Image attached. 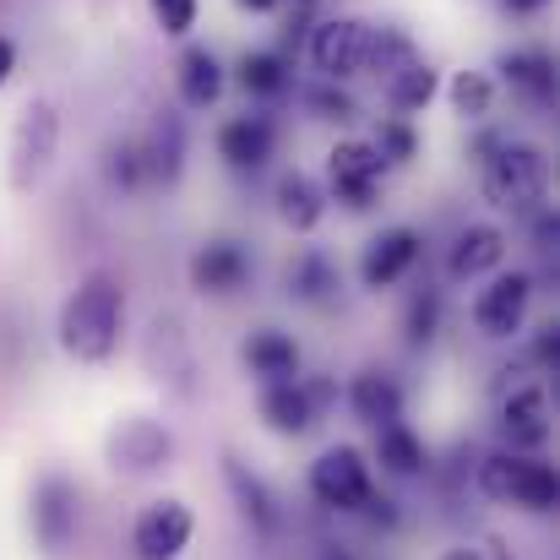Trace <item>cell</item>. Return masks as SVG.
Here are the masks:
<instances>
[{"instance_id": "cell-1", "label": "cell", "mask_w": 560, "mask_h": 560, "mask_svg": "<svg viewBox=\"0 0 560 560\" xmlns=\"http://www.w3.org/2000/svg\"><path fill=\"white\" fill-rule=\"evenodd\" d=\"M120 322H126L120 283L115 278H88L60 311V349L82 365H104L120 343Z\"/></svg>"}, {"instance_id": "cell-2", "label": "cell", "mask_w": 560, "mask_h": 560, "mask_svg": "<svg viewBox=\"0 0 560 560\" xmlns=\"http://www.w3.org/2000/svg\"><path fill=\"white\" fill-rule=\"evenodd\" d=\"M479 490L501 506H523V512H556L560 479L550 463L528 457V452H495L479 463Z\"/></svg>"}, {"instance_id": "cell-3", "label": "cell", "mask_w": 560, "mask_h": 560, "mask_svg": "<svg viewBox=\"0 0 560 560\" xmlns=\"http://www.w3.org/2000/svg\"><path fill=\"white\" fill-rule=\"evenodd\" d=\"M550 186V170H545V153L539 148H523V142H501L490 148L485 159V196L495 207H512V212H528Z\"/></svg>"}, {"instance_id": "cell-4", "label": "cell", "mask_w": 560, "mask_h": 560, "mask_svg": "<svg viewBox=\"0 0 560 560\" xmlns=\"http://www.w3.org/2000/svg\"><path fill=\"white\" fill-rule=\"evenodd\" d=\"M311 495L327 512H360L371 495V463L354 446H327L311 463Z\"/></svg>"}, {"instance_id": "cell-5", "label": "cell", "mask_w": 560, "mask_h": 560, "mask_svg": "<svg viewBox=\"0 0 560 560\" xmlns=\"http://www.w3.org/2000/svg\"><path fill=\"white\" fill-rule=\"evenodd\" d=\"M190 534H196L190 506L186 501H175V495H164V501H153V506L137 512L131 550H137V560H180L186 556V545H190Z\"/></svg>"}, {"instance_id": "cell-6", "label": "cell", "mask_w": 560, "mask_h": 560, "mask_svg": "<svg viewBox=\"0 0 560 560\" xmlns=\"http://www.w3.org/2000/svg\"><path fill=\"white\" fill-rule=\"evenodd\" d=\"M371 22H360V16H332V22H322L316 27V38H311V60H316V71L327 77V82H343V77H360L365 71V60H371Z\"/></svg>"}, {"instance_id": "cell-7", "label": "cell", "mask_w": 560, "mask_h": 560, "mask_svg": "<svg viewBox=\"0 0 560 560\" xmlns=\"http://www.w3.org/2000/svg\"><path fill=\"white\" fill-rule=\"evenodd\" d=\"M381 175H386V159L375 153L371 142H338L332 159H327V180H332V196L349 207V212H365L381 190Z\"/></svg>"}, {"instance_id": "cell-8", "label": "cell", "mask_w": 560, "mask_h": 560, "mask_svg": "<svg viewBox=\"0 0 560 560\" xmlns=\"http://www.w3.org/2000/svg\"><path fill=\"white\" fill-rule=\"evenodd\" d=\"M77 517H82L77 485L66 474H44L38 490H33V534L49 556H66V545L77 539Z\"/></svg>"}, {"instance_id": "cell-9", "label": "cell", "mask_w": 560, "mask_h": 560, "mask_svg": "<svg viewBox=\"0 0 560 560\" xmlns=\"http://www.w3.org/2000/svg\"><path fill=\"white\" fill-rule=\"evenodd\" d=\"M175 457V435L159 419H120L109 435V463L120 474H153Z\"/></svg>"}, {"instance_id": "cell-10", "label": "cell", "mask_w": 560, "mask_h": 560, "mask_svg": "<svg viewBox=\"0 0 560 560\" xmlns=\"http://www.w3.org/2000/svg\"><path fill=\"white\" fill-rule=\"evenodd\" d=\"M528 300H534V278L528 272H506L474 300V327L485 338H512L523 327V316H528Z\"/></svg>"}, {"instance_id": "cell-11", "label": "cell", "mask_w": 560, "mask_h": 560, "mask_svg": "<svg viewBox=\"0 0 560 560\" xmlns=\"http://www.w3.org/2000/svg\"><path fill=\"white\" fill-rule=\"evenodd\" d=\"M55 137H60L55 109H49V104H33V109L22 115L16 137H11V180H16V186H33V180L44 175V164H49V153H55Z\"/></svg>"}, {"instance_id": "cell-12", "label": "cell", "mask_w": 560, "mask_h": 560, "mask_svg": "<svg viewBox=\"0 0 560 560\" xmlns=\"http://www.w3.org/2000/svg\"><path fill=\"white\" fill-rule=\"evenodd\" d=\"M223 479H229V490H234V506H240V517L261 534V539H272V534H283V506H278V495L267 490V479H256L240 457H223Z\"/></svg>"}, {"instance_id": "cell-13", "label": "cell", "mask_w": 560, "mask_h": 560, "mask_svg": "<svg viewBox=\"0 0 560 560\" xmlns=\"http://www.w3.org/2000/svg\"><path fill=\"white\" fill-rule=\"evenodd\" d=\"M413 261H419V234L413 229H386V234H375L365 245V256H360V283L365 289H392Z\"/></svg>"}, {"instance_id": "cell-14", "label": "cell", "mask_w": 560, "mask_h": 560, "mask_svg": "<svg viewBox=\"0 0 560 560\" xmlns=\"http://www.w3.org/2000/svg\"><path fill=\"white\" fill-rule=\"evenodd\" d=\"M272 142H278V131H272L267 115H240V120H229V126L218 131V153H223V164L240 170V175H256V170L272 159Z\"/></svg>"}, {"instance_id": "cell-15", "label": "cell", "mask_w": 560, "mask_h": 560, "mask_svg": "<svg viewBox=\"0 0 560 560\" xmlns=\"http://www.w3.org/2000/svg\"><path fill=\"white\" fill-rule=\"evenodd\" d=\"M245 278H250V256L234 240H212L190 256V283L201 294H234V289H245Z\"/></svg>"}, {"instance_id": "cell-16", "label": "cell", "mask_w": 560, "mask_h": 560, "mask_svg": "<svg viewBox=\"0 0 560 560\" xmlns=\"http://www.w3.org/2000/svg\"><path fill=\"white\" fill-rule=\"evenodd\" d=\"M501 430L512 441V452H539L550 441V408H545V386H517L501 402Z\"/></svg>"}, {"instance_id": "cell-17", "label": "cell", "mask_w": 560, "mask_h": 560, "mask_svg": "<svg viewBox=\"0 0 560 560\" xmlns=\"http://www.w3.org/2000/svg\"><path fill=\"white\" fill-rule=\"evenodd\" d=\"M261 419H267V430H278V435H305V430H316L322 413H316L305 381L289 375V381H267V392H261Z\"/></svg>"}, {"instance_id": "cell-18", "label": "cell", "mask_w": 560, "mask_h": 560, "mask_svg": "<svg viewBox=\"0 0 560 560\" xmlns=\"http://www.w3.org/2000/svg\"><path fill=\"white\" fill-rule=\"evenodd\" d=\"M349 408H354V419L360 424H371V430H381V424H392V419H402V386H397V375L386 371H360L354 381H349Z\"/></svg>"}, {"instance_id": "cell-19", "label": "cell", "mask_w": 560, "mask_h": 560, "mask_svg": "<svg viewBox=\"0 0 560 560\" xmlns=\"http://www.w3.org/2000/svg\"><path fill=\"white\" fill-rule=\"evenodd\" d=\"M240 360H245V371L261 375V381H289V375H300V343L289 332H278V327H261V332L245 338Z\"/></svg>"}, {"instance_id": "cell-20", "label": "cell", "mask_w": 560, "mask_h": 560, "mask_svg": "<svg viewBox=\"0 0 560 560\" xmlns=\"http://www.w3.org/2000/svg\"><path fill=\"white\" fill-rule=\"evenodd\" d=\"M501 256H506V234L490 229V223H474V229L457 234V245H452V256H446V272H452L457 283H468V278L501 267Z\"/></svg>"}, {"instance_id": "cell-21", "label": "cell", "mask_w": 560, "mask_h": 560, "mask_svg": "<svg viewBox=\"0 0 560 560\" xmlns=\"http://www.w3.org/2000/svg\"><path fill=\"white\" fill-rule=\"evenodd\" d=\"M375 463H381L392 479H419V474L430 468V452H424V441H419L402 419H392V424L375 430Z\"/></svg>"}, {"instance_id": "cell-22", "label": "cell", "mask_w": 560, "mask_h": 560, "mask_svg": "<svg viewBox=\"0 0 560 560\" xmlns=\"http://www.w3.org/2000/svg\"><path fill=\"white\" fill-rule=\"evenodd\" d=\"M501 71H506V82L523 88L534 104H556V60H550V55H539V49H517V55L501 60Z\"/></svg>"}, {"instance_id": "cell-23", "label": "cell", "mask_w": 560, "mask_h": 560, "mask_svg": "<svg viewBox=\"0 0 560 560\" xmlns=\"http://www.w3.org/2000/svg\"><path fill=\"white\" fill-rule=\"evenodd\" d=\"M218 93H223L218 55L212 49H186V60H180V98L190 109H207V104H218Z\"/></svg>"}, {"instance_id": "cell-24", "label": "cell", "mask_w": 560, "mask_h": 560, "mask_svg": "<svg viewBox=\"0 0 560 560\" xmlns=\"http://www.w3.org/2000/svg\"><path fill=\"white\" fill-rule=\"evenodd\" d=\"M289 82H294V71L278 49H250L240 60V88L256 93V98H278V93H289Z\"/></svg>"}, {"instance_id": "cell-25", "label": "cell", "mask_w": 560, "mask_h": 560, "mask_svg": "<svg viewBox=\"0 0 560 560\" xmlns=\"http://www.w3.org/2000/svg\"><path fill=\"white\" fill-rule=\"evenodd\" d=\"M278 218H283L294 234L316 229V223H322V190L311 186L305 175H283V180H278Z\"/></svg>"}, {"instance_id": "cell-26", "label": "cell", "mask_w": 560, "mask_h": 560, "mask_svg": "<svg viewBox=\"0 0 560 560\" xmlns=\"http://www.w3.org/2000/svg\"><path fill=\"white\" fill-rule=\"evenodd\" d=\"M332 289H338V267H332L327 256L305 250V256L289 267V294H294V300H311V305H322V300H332Z\"/></svg>"}, {"instance_id": "cell-27", "label": "cell", "mask_w": 560, "mask_h": 560, "mask_svg": "<svg viewBox=\"0 0 560 560\" xmlns=\"http://www.w3.org/2000/svg\"><path fill=\"white\" fill-rule=\"evenodd\" d=\"M386 98H392V109H424V104L435 98V71H430L424 60L397 66V71L386 77Z\"/></svg>"}, {"instance_id": "cell-28", "label": "cell", "mask_w": 560, "mask_h": 560, "mask_svg": "<svg viewBox=\"0 0 560 560\" xmlns=\"http://www.w3.org/2000/svg\"><path fill=\"white\" fill-rule=\"evenodd\" d=\"M142 159H148V180H175L180 175V120L175 115L159 120L153 142L142 148Z\"/></svg>"}, {"instance_id": "cell-29", "label": "cell", "mask_w": 560, "mask_h": 560, "mask_svg": "<svg viewBox=\"0 0 560 560\" xmlns=\"http://www.w3.org/2000/svg\"><path fill=\"white\" fill-rule=\"evenodd\" d=\"M435 332H441V294L424 289V294H413V305H408V343L424 349Z\"/></svg>"}, {"instance_id": "cell-30", "label": "cell", "mask_w": 560, "mask_h": 560, "mask_svg": "<svg viewBox=\"0 0 560 560\" xmlns=\"http://www.w3.org/2000/svg\"><path fill=\"white\" fill-rule=\"evenodd\" d=\"M109 180L120 190H137L148 180V159H142V142H120L115 153H109Z\"/></svg>"}, {"instance_id": "cell-31", "label": "cell", "mask_w": 560, "mask_h": 560, "mask_svg": "<svg viewBox=\"0 0 560 560\" xmlns=\"http://www.w3.org/2000/svg\"><path fill=\"white\" fill-rule=\"evenodd\" d=\"M452 104H457V115H485L490 109V77H479V71H463L457 82H452Z\"/></svg>"}, {"instance_id": "cell-32", "label": "cell", "mask_w": 560, "mask_h": 560, "mask_svg": "<svg viewBox=\"0 0 560 560\" xmlns=\"http://www.w3.org/2000/svg\"><path fill=\"white\" fill-rule=\"evenodd\" d=\"M375 153H381L386 164H408V159H413V131H408L402 120H386V126H381V142H375Z\"/></svg>"}, {"instance_id": "cell-33", "label": "cell", "mask_w": 560, "mask_h": 560, "mask_svg": "<svg viewBox=\"0 0 560 560\" xmlns=\"http://www.w3.org/2000/svg\"><path fill=\"white\" fill-rule=\"evenodd\" d=\"M305 104H311V109H322V120H354V98H349V93H338V88H311V93H305Z\"/></svg>"}, {"instance_id": "cell-34", "label": "cell", "mask_w": 560, "mask_h": 560, "mask_svg": "<svg viewBox=\"0 0 560 560\" xmlns=\"http://www.w3.org/2000/svg\"><path fill=\"white\" fill-rule=\"evenodd\" d=\"M153 16H159V27L164 33H190V22H196V0H153Z\"/></svg>"}, {"instance_id": "cell-35", "label": "cell", "mask_w": 560, "mask_h": 560, "mask_svg": "<svg viewBox=\"0 0 560 560\" xmlns=\"http://www.w3.org/2000/svg\"><path fill=\"white\" fill-rule=\"evenodd\" d=\"M360 512H365V517H371L375 528H397V501H386V495H365V506H360Z\"/></svg>"}, {"instance_id": "cell-36", "label": "cell", "mask_w": 560, "mask_h": 560, "mask_svg": "<svg viewBox=\"0 0 560 560\" xmlns=\"http://www.w3.org/2000/svg\"><path fill=\"white\" fill-rule=\"evenodd\" d=\"M534 360H539L545 371H556V365H560V332H556V327H545V332H539V343H534Z\"/></svg>"}, {"instance_id": "cell-37", "label": "cell", "mask_w": 560, "mask_h": 560, "mask_svg": "<svg viewBox=\"0 0 560 560\" xmlns=\"http://www.w3.org/2000/svg\"><path fill=\"white\" fill-rule=\"evenodd\" d=\"M11 71H16V44H11V38H0V88L11 82Z\"/></svg>"}, {"instance_id": "cell-38", "label": "cell", "mask_w": 560, "mask_h": 560, "mask_svg": "<svg viewBox=\"0 0 560 560\" xmlns=\"http://www.w3.org/2000/svg\"><path fill=\"white\" fill-rule=\"evenodd\" d=\"M441 560H495V556H490V550H474V545H452Z\"/></svg>"}, {"instance_id": "cell-39", "label": "cell", "mask_w": 560, "mask_h": 560, "mask_svg": "<svg viewBox=\"0 0 560 560\" xmlns=\"http://www.w3.org/2000/svg\"><path fill=\"white\" fill-rule=\"evenodd\" d=\"M506 11H539V5H550V0H501Z\"/></svg>"}, {"instance_id": "cell-40", "label": "cell", "mask_w": 560, "mask_h": 560, "mask_svg": "<svg viewBox=\"0 0 560 560\" xmlns=\"http://www.w3.org/2000/svg\"><path fill=\"white\" fill-rule=\"evenodd\" d=\"M316 560H360V556H354V550H338V545H327V550H322Z\"/></svg>"}, {"instance_id": "cell-41", "label": "cell", "mask_w": 560, "mask_h": 560, "mask_svg": "<svg viewBox=\"0 0 560 560\" xmlns=\"http://www.w3.org/2000/svg\"><path fill=\"white\" fill-rule=\"evenodd\" d=\"M240 5H245V11H272L278 0H240Z\"/></svg>"}, {"instance_id": "cell-42", "label": "cell", "mask_w": 560, "mask_h": 560, "mask_svg": "<svg viewBox=\"0 0 560 560\" xmlns=\"http://www.w3.org/2000/svg\"><path fill=\"white\" fill-rule=\"evenodd\" d=\"M294 5H316V0H294Z\"/></svg>"}]
</instances>
